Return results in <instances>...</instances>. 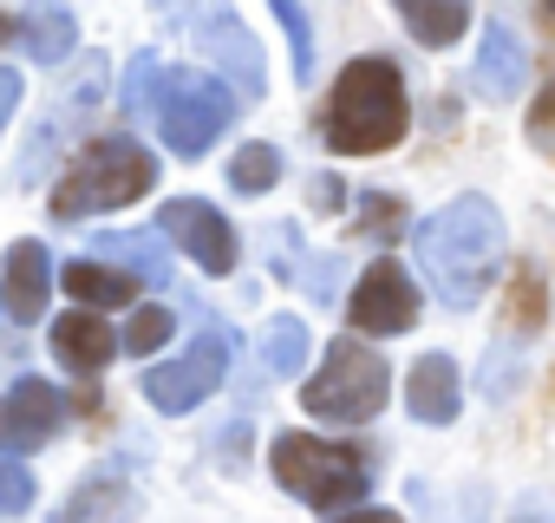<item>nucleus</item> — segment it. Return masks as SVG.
<instances>
[{"instance_id": "14", "label": "nucleus", "mask_w": 555, "mask_h": 523, "mask_svg": "<svg viewBox=\"0 0 555 523\" xmlns=\"http://www.w3.org/2000/svg\"><path fill=\"white\" fill-rule=\"evenodd\" d=\"M522 73H529L522 40L496 21V27L483 34V53H477V92H483V99H516V92H522Z\"/></svg>"}, {"instance_id": "26", "label": "nucleus", "mask_w": 555, "mask_h": 523, "mask_svg": "<svg viewBox=\"0 0 555 523\" xmlns=\"http://www.w3.org/2000/svg\"><path fill=\"white\" fill-rule=\"evenodd\" d=\"M529 138H535V144H555V86L542 92V105H535V118H529Z\"/></svg>"}, {"instance_id": "21", "label": "nucleus", "mask_w": 555, "mask_h": 523, "mask_svg": "<svg viewBox=\"0 0 555 523\" xmlns=\"http://www.w3.org/2000/svg\"><path fill=\"white\" fill-rule=\"evenodd\" d=\"M261 360H268V373H301V360H308V328L301 321H268V334H261Z\"/></svg>"}, {"instance_id": "22", "label": "nucleus", "mask_w": 555, "mask_h": 523, "mask_svg": "<svg viewBox=\"0 0 555 523\" xmlns=\"http://www.w3.org/2000/svg\"><path fill=\"white\" fill-rule=\"evenodd\" d=\"M99 255H112V262H138L131 276H144V282H164V276H170V262H164V248H157L151 235H99Z\"/></svg>"}, {"instance_id": "30", "label": "nucleus", "mask_w": 555, "mask_h": 523, "mask_svg": "<svg viewBox=\"0 0 555 523\" xmlns=\"http://www.w3.org/2000/svg\"><path fill=\"white\" fill-rule=\"evenodd\" d=\"M8 34H14V21H8V14H0V40H8Z\"/></svg>"}, {"instance_id": "25", "label": "nucleus", "mask_w": 555, "mask_h": 523, "mask_svg": "<svg viewBox=\"0 0 555 523\" xmlns=\"http://www.w3.org/2000/svg\"><path fill=\"white\" fill-rule=\"evenodd\" d=\"M27 503H34V477H27L21 464H8V458H0V510L14 516V510H27Z\"/></svg>"}, {"instance_id": "18", "label": "nucleus", "mask_w": 555, "mask_h": 523, "mask_svg": "<svg viewBox=\"0 0 555 523\" xmlns=\"http://www.w3.org/2000/svg\"><path fill=\"white\" fill-rule=\"evenodd\" d=\"M203 47H209V53H222V66H229V73H242V92H261V60H255V40H248L229 14H209V21H203Z\"/></svg>"}, {"instance_id": "7", "label": "nucleus", "mask_w": 555, "mask_h": 523, "mask_svg": "<svg viewBox=\"0 0 555 523\" xmlns=\"http://www.w3.org/2000/svg\"><path fill=\"white\" fill-rule=\"evenodd\" d=\"M222 367H229L222 334H203L183 360H164V367H151V373H144V399H151L157 412H190V406H203V399L216 393Z\"/></svg>"}, {"instance_id": "8", "label": "nucleus", "mask_w": 555, "mask_h": 523, "mask_svg": "<svg viewBox=\"0 0 555 523\" xmlns=\"http://www.w3.org/2000/svg\"><path fill=\"white\" fill-rule=\"evenodd\" d=\"M347 321H353L360 334H405V328L418 321V289H412V276L399 269L392 255L373 262V269L360 276V289H353V302H347Z\"/></svg>"}, {"instance_id": "2", "label": "nucleus", "mask_w": 555, "mask_h": 523, "mask_svg": "<svg viewBox=\"0 0 555 523\" xmlns=\"http://www.w3.org/2000/svg\"><path fill=\"white\" fill-rule=\"evenodd\" d=\"M412 125V105H405V79L392 60H353L334 92H327V144L347 151V157H366V151H392Z\"/></svg>"}, {"instance_id": "6", "label": "nucleus", "mask_w": 555, "mask_h": 523, "mask_svg": "<svg viewBox=\"0 0 555 523\" xmlns=\"http://www.w3.org/2000/svg\"><path fill=\"white\" fill-rule=\"evenodd\" d=\"M301 406L314 419H340V425H360L386 406V360L360 341H334L327 347V367L301 386Z\"/></svg>"}, {"instance_id": "24", "label": "nucleus", "mask_w": 555, "mask_h": 523, "mask_svg": "<svg viewBox=\"0 0 555 523\" xmlns=\"http://www.w3.org/2000/svg\"><path fill=\"white\" fill-rule=\"evenodd\" d=\"M274 14H282V27H288V40H295V73L308 79V73H314V34H308V14H301V8H288V0H282Z\"/></svg>"}, {"instance_id": "1", "label": "nucleus", "mask_w": 555, "mask_h": 523, "mask_svg": "<svg viewBox=\"0 0 555 523\" xmlns=\"http://www.w3.org/2000/svg\"><path fill=\"white\" fill-rule=\"evenodd\" d=\"M503 262V216L490 196H457L418 222V269L431 276L444 308H477Z\"/></svg>"}, {"instance_id": "4", "label": "nucleus", "mask_w": 555, "mask_h": 523, "mask_svg": "<svg viewBox=\"0 0 555 523\" xmlns=\"http://www.w3.org/2000/svg\"><path fill=\"white\" fill-rule=\"evenodd\" d=\"M268 458H274V477H282V490H295V497L314 503V510H347V503H360V497L373 490L360 451L327 445V438H308V432H282Z\"/></svg>"}, {"instance_id": "16", "label": "nucleus", "mask_w": 555, "mask_h": 523, "mask_svg": "<svg viewBox=\"0 0 555 523\" xmlns=\"http://www.w3.org/2000/svg\"><path fill=\"white\" fill-rule=\"evenodd\" d=\"M138 516V490L118 477H92L73 490V503L60 510V523H131Z\"/></svg>"}, {"instance_id": "13", "label": "nucleus", "mask_w": 555, "mask_h": 523, "mask_svg": "<svg viewBox=\"0 0 555 523\" xmlns=\"http://www.w3.org/2000/svg\"><path fill=\"white\" fill-rule=\"evenodd\" d=\"M53 354L73 367V373H99L112 354H118V334L99 321V315H86V308H73L66 321H53Z\"/></svg>"}, {"instance_id": "28", "label": "nucleus", "mask_w": 555, "mask_h": 523, "mask_svg": "<svg viewBox=\"0 0 555 523\" xmlns=\"http://www.w3.org/2000/svg\"><path fill=\"white\" fill-rule=\"evenodd\" d=\"M21 105V73H8L0 66V125H8V112Z\"/></svg>"}, {"instance_id": "17", "label": "nucleus", "mask_w": 555, "mask_h": 523, "mask_svg": "<svg viewBox=\"0 0 555 523\" xmlns=\"http://www.w3.org/2000/svg\"><path fill=\"white\" fill-rule=\"evenodd\" d=\"M131 276L125 269H105V262H73V269H66V295L92 315V308H125L131 302Z\"/></svg>"}, {"instance_id": "11", "label": "nucleus", "mask_w": 555, "mask_h": 523, "mask_svg": "<svg viewBox=\"0 0 555 523\" xmlns=\"http://www.w3.org/2000/svg\"><path fill=\"white\" fill-rule=\"evenodd\" d=\"M47 289H53V255L47 242H14L8 248V315L14 321H40L47 315Z\"/></svg>"}, {"instance_id": "9", "label": "nucleus", "mask_w": 555, "mask_h": 523, "mask_svg": "<svg viewBox=\"0 0 555 523\" xmlns=\"http://www.w3.org/2000/svg\"><path fill=\"white\" fill-rule=\"evenodd\" d=\"M60 419H66V399L47 386V380H21V386H8L0 393V451H40L53 432H60Z\"/></svg>"}, {"instance_id": "12", "label": "nucleus", "mask_w": 555, "mask_h": 523, "mask_svg": "<svg viewBox=\"0 0 555 523\" xmlns=\"http://www.w3.org/2000/svg\"><path fill=\"white\" fill-rule=\"evenodd\" d=\"M405 406H412V419H425V425H451L457 406H464L457 367H451L444 354H425V360L405 373Z\"/></svg>"}, {"instance_id": "20", "label": "nucleus", "mask_w": 555, "mask_h": 523, "mask_svg": "<svg viewBox=\"0 0 555 523\" xmlns=\"http://www.w3.org/2000/svg\"><path fill=\"white\" fill-rule=\"evenodd\" d=\"M229 183H235L242 196L274 190V183H282V151H274V144H242L235 164H229Z\"/></svg>"}, {"instance_id": "23", "label": "nucleus", "mask_w": 555, "mask_h": 523, "mask_svg": "<svg viewBox=\"0 0 555 523\" xmlns=\"http://www.w3.org/2000/svg\"><path fill=\"white\" fill-rule=\"evenodd\" d=\"M170 328H177V321H170V308H157V302H151V308H138V315H131L125 347H131V354H157V347L170 341Z\"/></svg>"}, {"instance_id": "3", "label": "nucleus", "mask_w": 555, "mask_h": 523, "mask_svg": "<svg viewBox=\"0 0 555 523\" xmlns=\"http://www.w3.org/2000/svg\"><path fill=\"white\" fill-rule=\"evenodd\" d=\"M151 183H157V164H151V151L138 138H99L66 170V183L53 190V216L60 222H79V216H99V209H125Z\"/></svg>"}, {"instance_id": "27", "label": "nucleus", "mask_w": 555, "mask_h": 523, "mask_svg": "<svg viewBox=\"0 0 555 523\" xmlns=\"http://www.w3.org/2000/svg\"><path fill=\"white\" fill-rule=\"evenodd\" d=\"M366 209H373V216H366V229H373V235L399 229V216H405V209H399V203H386V196H366Z\"/></svg>"}, {"instance_id": "10", "label": "nucleus", "mask_w": 555, "mask_h": 523, "mask_svg": "<svg viewBox=\"0 0 555 523\" xmlns=\"http://www.w3.org/2000/svg\"><path fill=\"white\" fill-rule=\"evenodd\" d=\"M164 229L203 262L209 276H229V269H235V229L216 216V203H203V196H177V203L164 209Z\"/></svg>"}, {"instance_id": "29", "label": "nucleus", "mask_w": 555, "mask_h": 523, "mask_svg": "<svg viewBox=\"0 0 555 523\" xmlns=\"http://www.w3.org/2000/svg\"><path fill=\"white\" fill-rule=\"evenodd\" d=\"M340 523H405V516H392V510H353V516H340Z\"/></svg>"}, {"instance_id": "19", "label": "nucleus", "mask_w": 555, "mask_h": 523, "mask_svg": "<svg viewBox=\"0 0 555 523\" xmlns=\"http://www.w3.org/2000/svg\"><path fill=\"white\" fill-rule=\"evenodd\" d=\"M405 27L425 47H451L470 27V8H457V0H405Z\"/></svg>"}, {"instance_id": "15", "label": "nucleus", "mask_w": 555, "mask_h": 523, "mask_svg": "<svg viewBox=\"0 0 555 523\" xmlns=\"http://www.w3.org/2000/svg\"><path fill=\"white\" fill-rule=\"evenodd\" d=\"M14 40L27 47V60H40V66H60V60L79 47V21H73L66 8H27V21L14 27Z\"/></svg>"}, {"instance_id": "5", "label": "nucleus", "mask_w": 555, "mask_h": 523, "mask_svg": "<svg viewBox=\"0 0 555 523\" xmlns=\"http://www.w3.org/2000/svg\"><path fill=\"white\" fill-rule=\"evenodd\" d=\"M151 118H157V131H164V144H170L177 157H203V151L229 131V118H235V92H229L222 79L183 66V73H164V79H157Z\"/></svg>"}]
</instances>
